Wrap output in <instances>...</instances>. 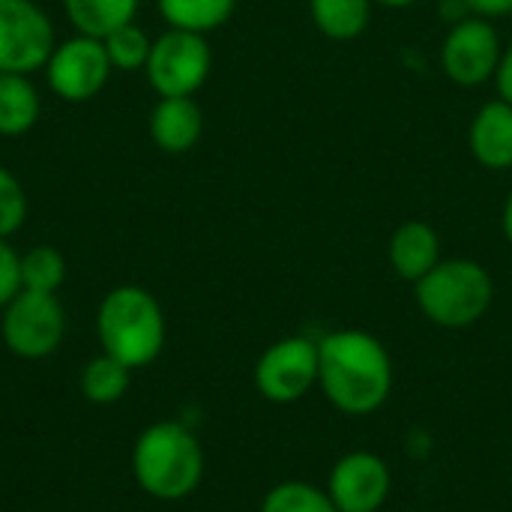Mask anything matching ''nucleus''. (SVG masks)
Here are the masks:
<instances>
[{"label": "nucleus", "mask_w": 512, "mask_h": 512, "mask_svg": "<svg viewBox=\"0 0 512 512\" xmlns=\"http://www.w3.org/2000/svg\"><path fill=\"white\" fill-rule=\"evenodd\" d=\"M318 387L348 417L375 414L393 393L390 351L366 330H333L318 339Z\"/></svg>", "instance_id": "nucleus-1"}, {"label": "nucleus", "mask_w": 512, "mask_h": 512, "mask_svg": "<svg viewBox=\"0 0 512 512\" xmlns=\"http://www.w3.org/2000/svg\"><path fill=\"white\" fill-rule=\"evenodd\" d=\"M135 483L156 501L189 498L204 477V450L183 423H153L132 447Z\"/></svg>", "instance_id": "nucleus-2"}, {"label": "nucleus", "mask_w": 512, "mask_h": 512, "mask_svg": "<svg viewBox=\"0 0 512 512\" xmlns=\"http://www.w3.org/2000/svg\"><path fill=\"white\" fill-rule=\"evenodd\" d=\"M96 333L102 354L114 357L126 369H144L165 348V315L150 291L123 285L102 300Z\"/></svg>", "instance_id": "nucleus-3"}, {"label": "nucleus", "mask_w": 512, "mask_h": 512, "mask_svg": "<svg viewBox=\"0 0 512 512\" xmlns=\"http://www.w3.org/2000/svg\"><path fill=\"white\" fill-rule=\"evenodd\" d=\"M414 300L432 324L444 330H465L492 309L495 282L480 261L441 258L414 285Z\"/></svg>", "instance_id": "nucleus-4"}, {"label": "nucleus", "mask_w": 512, "mask_h": 512, "mask_svg": "<svg viewBox=\"0 0 512 512\" xmlns=\"http://www.w3.org/2000/svg\"><path fill=\"white\" fill-rule=\"evenodd\" d=\"M3 342L21 360L51 357L66 333V312L54 294L18 291L3 306Z\"/></svg>", "instance_id": "nucleus-5"}, {"label": "nucleus", "mask_w": 512, "mask_h": 512, "mask_svg": "<svg viewBox=\"0 0 512 512\" xmlns=\"http://www.w3.org/2000/svg\"><path fill=\"white\" fill-rule=\"evenodd\" d=\"M213 54L204 33L168 30L162 33L147 57V78L159 96H192L210 75Z\"/></svg>", "instance_id": "nucleus-6"}, {"label": "nucleus", "mask_w": 512, "mask_h": 512, "mask_svg": "<svg viewBox=\"0 0 512 512\" xmlns=\"http://www.w3.org/2000/svg\"><path fill=\"white\" fill-rule=\"evenodd\" d=\"M255 387L273 405H294L318 387V342L309 336H285L273 342L255 363Z\"/></svg>", "instance_id": "nucleus-7"}, {"label": "nucleus", "mask_w": 512, "mask_h": 512, "mask_svg": "<svg viewBox=\"0 0 512 512\" xmlns=\"http://www.w3.org/2000/svg\"><path fill=\"white\" fill-rule=\"evenodd\" d=\"M504 45L489 18L468 15L450 24L441 42V69L459 87H480L495 78Z\"/></svg>", "instance_id": "nucleus-8"}, {"label": "nucleus", "mask_w": 512, "mask_h": 512, "mask_svg": "<svg viewBox=\"0 0 512 512\" xmlns=\"http://www.w3.org/2000/svg\"><path fill=\"white\" fill-rule=\"evenodd\" d=\"M54 30L33 0H0V72L27 75L48 63Z\"/></svg>", "instance_id": "nucleus-9"}, {"label": "nucleus", "mask_w": 512, "mask_h": 512, "mask_svg": "<svg viewBox=\"0 0 512 512\" xmlns=\"http://www.w3.org/2000/svg\"><path fill=\"white\" fill-rule=\"evenodd\" d=\"M48 84L66 102H87L93 99L102 84L108 81L111 60L105 42L96 36H75L57 45L48 57Z\"/></svg>", "instance_id": "nucleus-10"}, {"label": "nucleus", "mask_w": 512, "mask_h": 512, "mask_svg": "<svg viewBox=\"0 0 512 512\" xmlns=\"http://www.w3.org/2000/svg\"><path fill=\"white\" fill-rule=\"evenodd\" d=\"M393 489L390 465L369 450L345 453L327 480V495L339 512H381Z\"/></svg>", "instance_id": "nucleus-11"}, {"label": "nucleus", "mask_w": 512, "mask_h": 512, "mask_svg": "<svg viewBox=\"0 0 512 512\" xmlns=\"http://www.w3.org/2000/svg\"><path fill=\"white\" fill-rule=\"evenodd\" d=\"M471 156L489 171L512 168V105L504 99H492L480 105L468 126Z\"/></svg>", "instance_id": "nucleus-12"}, {"label": "nucleus", "mask_w": 512, "mask_h": 512, "mask_svg": "<svg viewBox=\"0 0 512 512\" xmlns=\"http://www.w3.org/2000/svg\"><path fill=\"white\" fill-rule=\"evenodd\" d=\"M387 258L399 279L417 285L441 261V234L423 219H408L393 231Z\"/></svg>", "instance_id": "nucleus-13"}, {"label": "nucleus", "mask_w": 512, "mask_h": 512, "mask_svg": "<svg viewBox=\"0 0 512 512\" xmlns=\"http://www.w3.org/2000/svg\"><path fill=\"white\" fill-rule=\"evenodd\" d=\"M204 129V114L192 96H162L150 117V135L165 153H186L198 144Z\"/></svg>", "instance_id": "nucleus-14"}, {"label": "nucleus", "mask_w": 512, "mask_h": 512, "mask_svg": "<svg viewBox=\"0 0 512 512\" xmlns=\"http://www.w3.org/2000/svg\"><path fill=\"white\" fill-rule=\"evenodd\" d=\"M372 0H309L312 24L333 42H351L369 30Z\"/></svg>", "instance_id": "nucleus-15"}, {"label": "nucleus", "mask_w": 512, "mask_h": 512, "mask_svg": "<svg viewBox=\"0 0 512 512\" xmlns=\"http://www.w3.org/2000/svg\"><path fill=\"white\" fill-rule=\"evenodd\" d=\"M69 21L84 36L105 39L123 24H132L138 0H63Z\"/></svg>", "instance_id": "nucleus-16"}, {"label": "nucleus", "mask_w": 512, "mask_h": 512, "mask_svg": "<svg viewBox=\"0 0 512 512\" xmlns=\"http://www.w3.org/2000/svg\"><path fill=\"white\" fill-rule=\"evenodd\" d=\"M39 117V96L27 75L0 72V135H21Z\"/></svg>", "instance_id": "nucleus-17"}, {"label": "nucleus", "mask_w": 512, "mask_h": 512, "mask_svg": "<svg viewBox=\"0 0 512 512\" xmlns=\"http://www.w3.org/2000/svg\"><path fill=\"white\" fill-rule=\"evenodd\" d=\"M237 9V0H159L162 18L174 30L210 33L222 27Z\"/></svg>", "instance_id": "nucleus-18"}, {"label": "nucleus", "mask_w": 512, "mask_h": 512, "mask_svg": "<svg viewBox=\"0 0 512 512\" xmlns=\"http://www.w3.org/2000/svg\"><path fill=\"white\" fill-rule=\"evenodd\" d=\"M129 372L123 363H117L114 357L102 354L96 360H90L81 372V396L90 402V405H114L126 396L129 390Z\"/></svg>", "instance_id": "nucleus-19"}, {"label": "nucleus", "mask_w": 512, "mask_h": 512, "mask_svg": "<svg viewBox=\"0 0 512 512\" xmlns=\"http://www.w3.org/2000/svg\"><path fill=\"white\" fill-rule=\"evenodd\" d=\"M261 512H339L336 504L330 501L327 489H318L303 480H285L273 486L264 501Z\"/></svg>", "instance_id": "nucleus-20"}, {"label": "nucleus", "mask_w": 512, "mask_h": 512, "mask_svg": "<svg viewBox=\"0 0 512 512\" xmlns=\"http://www.w3.org/2000/svg\"><path fill=\"white\" fill-rule=\"evenodd\" d=\"M66 279V261L51 246H36L21 258V288L54 294Z\"/></svg>", "instance_id": "nucleus-21"}, {"label": "nucleus", "mask_w": 512, "mask_h": 512, "mask_svg": "<svg viewBox=\"0 0 512 512\" xmlns=\"http://www.w3.org/2000/svg\"><path fill=\"white\" fill-rule=\"evenodd\" d=\"M102 42H105V51H108L111 66H117L123 72H135V69L147 66L150 48H153V42L147 39V33L141 27H135V24L117 27Z\"/></svg>", "instance_id": "nucleus-22"}, {"label": "nucleus", "mask_w": 512, "mask_h": 512, "mask_svg": "<svg viewBox=\"0 0 512 512\" xmlns=\"http://www.w3.org/2000/svg\"><path fill=\"white\" fill-rule=\"evenodd\" d=\"M24 216H27L24 189L6 168H0V237L15 234L24 225Z\"/></svg>", "instance_id": "nucleus-23"}, {"label": "nucleus", "mask_w": 512, "mask_h": 512, "mask_svg": "<svg viewBox=\"0 0 512 512\" xmlns=\"http://www.w3.org/2000/svg\"><path fill=\"white\" fill-rule=\"evenodd\" d=\"M21 291V258L18 252L0 237V306H6Z\"/></svg>", "instance_id": "nucleus-24"}, {"label": "nucleus", "mask_w": 512, "mask_h": 512, "mask_svg": "<svg viewBox=\"0 0 512 512\" xmlns=\"http://www.w3.org/2000/svg\"><path fill=\"white\" fill-rule=\"evenodd\" d=\"M495 84H498V99L512 105V42L504 45L501 63H498V72H495Z\"/></svg>", "instance_id": "nucleus-25"}, {"label": "nucleus", "mask_w": 512, "mask_h": 512, "mask_svg": "<svg viewBox=\"0 0 512 512\" xmlns=\"http://www.w3.org/2000/svg\"><path fill=\"white\" fill-rule=\"evenodd\" d=\"M471 15H480V18H507L512 15V0H465Z\"/></svg>", "instance_id": "nucleus-26"}, {"label": "nucleus", "mask_w": 512, "mask_h": 512, "mask_svg": "<svg viewBox=\"0 0 512 512\" xmlns=\"http://www.w3.org/2000/svg\"><path fill=\"white\" fill-rule=\"evenodd\" d=\"M501 228H504V237H507V243L512 246V192L507 195V201H504V210H501Z\"/></svg>", "instance_id": "nucleus-27"}, {"label": "nucleus", "mask_w": 512, "mask_h": 512, "mask_svg": "<svg viewBox=\"0 0 512 512\" xmlns=\"http://www.w3.org/2000/svg\"><path fill=\"white\" fill-rule=\"evenodd\" d=\"M372 3L387 6V9H408V6H414V3H420V0H372Z\"/></svg>", "instance_id": "nucleus-28"}]
</instances>
